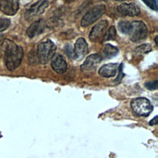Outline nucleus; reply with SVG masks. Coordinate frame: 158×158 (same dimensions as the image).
Listing matches in <instances>:
<instances>
[{
    "instance_id": "f257e3e1",
    "label": "nucleus",
    "mask_w": 158,
    "mask_h": 158,
    "mask_svg": "<svg viewBox=\"0 0 158 158\" xmlns=\"http://www.w3.org/2000/svg\"><path fill=\"white\" fill-rule=\"evenodd\" d=\"M2 49L4 53V61L7 69L12 71L21 63L23 56L22 47L17 45L14 41L6 39L2 43Z\"/></svg>"
},
{
    "instance_id": "f03ea898",
    "label": "nucleus",
    "mask_w": 158,
    "mask_h": 158,
    "mask_svg": "<svg viewBox=\"0 0 158 158\" xmlns=\"http://www.w3.org/2000/svg\"><path fill=\"white\" fill-rule=\"evenodd\" d=\"M56 49V44L50 40L40 43L37 48L39 62L43 65L48 63L54 56Z\"/></svg>"
},
{
    "instance_id": "7ed1b4c3",
    "label": "nucleus",
    "mask_w": 158,
    "mask_h": 158,
    "mask_svg": "<svg viewBox=\"0 0 158 158\" xmlns=\"http://www.w3.org/2000/svg\"><path fill=\"white\" fill-rule=\"evenodd\" d=\"M131 107L133 112L139 116L146 117L153 110L151 102L145 98H137L131 101Z\"/></svg>"
},
{
    "instance_id": "20e7f679",
    "label": "nucleus",
    "mask_w": 158,
    "mask_h": 158,
    "mask_svg": "<svg viewBox=\"0 0 158 158\" xmlns=\"http://www.w3.org/2000/svg\"><path fill=\"white\" fill-rule=\"evenodd\" d=\"M130 30L128 33L131 41L139 42L145 39L148 35V28L142 21L136 20L130 23Z\"/></svg>"
},
{
    "instance_id": "39448f33",
    "label": "nucleus",
    "mask_w": 158,
    "mask_h": 158,
    "mask_svg": "<svg viewBox=\"0 0 158 158\" xmlns=\"http://www.w3.org/2000/svg\"><path fill=\"white\" fill-rule=\"evenodd\" d=\"M106 6L104 4H98L89 10L83 17L81 25L83 27H88L99 19L105 12Z\"/></svg>"
},
{
    "instance_id": "423d86ee",
    "label": "nucleus",
    "mask_w": 158,
    "mask_h": 158,
    "mask_svg": "<svg viewBox=\"0 0 158 158\" xmlns=\"http://www.w3.org/2000/svg\"><path fill=\"white\" fill-rule=\"evenodd\" d=\"M49 2L46 1H37L32 4L30 7L26 11L25 18L27 20L30 21L33 19L36 16L43 14L46 8L48 6Z\"/></svg>"
},
{
    "instance_id": "0eeeda50",
    "label": "nucleus",
    "mask_w": 158,
    "mask_h": 158,
    "mask_svg": "<svg viewBox=\"0 0 158 158\" xmlns=\"http://www.w3.org/2000/svg\"><path fill=\"white\" fill-rule=\"evenodd\" d=\"M73 51V58L78 60L83 59L89 52L88 45L85 39L82 37L78 38L75 43Z\"/></svg>"
},
{
    "instance_id": "6e6552de",
    "label": "nucleus",
    "mask_w": 158,
    "mask_h": 158,
    "mask_svg": "<svg viewBox=\"0 0 158 158\" xmlns=\"http://www.w3.org/2000/svg\"><path fill=\"white\" fill-rule=\"evenodd\" d=\"M117 10L118 13L123 15L137 16L140 14L139 7L134 2L122 3L118 6Z\"/></svg>"
},
{
    "instance_id": "1a4fd4ad",
    "label": "nucleus",
    "mask_w": 158,
    "mask_h": 158,
    "mask_svg": "<svg viewBox=\"0 0 158 158\" xmlns=\"http://www.w3.org/2000/svg\"><path fill=\"white\" fill-rule=\"evenodd\" d=\"M107 25L108 22L106 19L99 21L94 25L89 33V38L90 41L92 42L97 41L102 35Z\"/></svg>"
},
{
    "instance_id": "9d476101",
    "label": "nucleus",
    "mask_w": 158,
    "mask_h": 158,
    "mask_svg": "<svg viewBox=\"0 0 158 158\" xmlns=\"http://www.w3.org/2000/svg\"><path fill=\"white\" fill-rule=\"evenodd\" d=\"M102 57L99 54H92L88 56L80 66L82 71H89L94 69L102 61Z\"/></svg>"
},
{
    "instance_id": "9b49d317",
    "label": "nucleus",
    "mask_w": 158,
    "mask_h": 158,
    "mask_svg": "<svg viewBox=\"0 0 158 158\" xmlns=\"http://www.w3.org/2000/svg\"><path fill=\"white\" fill-rule=\"evenodd\" d=\"M46 27L45 22L43 19H39L33 22L27 30V35L30 38H33L35 36L42 33Z\"/></svg>"
},
{
    "instance_id": "f8f14e48",
    "label": "nucleus",
    "mask_w": 158,
    "mask_h": 158,
    "mask_svg": "<svg viewBox=\"0 0 158 158\" xmlns=\"http://www.w3.org/2000/svg\"><path fill=\"white\" fill-rule=\"evenodd\" d=\"M51 60V67L56 73L62 74L65 72L67 68V64L62 55L55 54Z\"/></svg>"
},
{
    "instance_id": "ddd939ff",
    "label": "nucleus",
    "mask_w": 158,
    "mask_h": 158,
    "mask_svg": "<svg viewBox=\"0 0 158 158\" xmlns=\"http://www.w3.org/2000/svg\"><path fill=\"white\" fill-rule=\"evenodd\" d=\"M19 4L17 1L7 0L0 1V9L8 15H13L17 12Z\"/></svg>"
},
{
    "instance_id": "4468645a",
    "label": "nucleus",
    "mask_w": 158,
    "mask_h": 158,
    "mask_svg": "<svg viewBox=\"0 0 158 158\" xmlns=\"http://www.w3.org/2000/svg\"><path fill=\"white\" fill-rule=\"evenodd\" d=\"M118 65L117 63H109L102 65L99 70L98 73L101 77L110 78L114 77L117 73Z\"/></svg>"
},
{
    "instance_id": "2eb2a0df",
    "label": "nucleus",
    "mask_w": 158,
    "mask_h": 158,
    "mask_svg": "<svg viewBox=\"0 0 158 158\" xmlns=\"http://www.w3.org/2000/svg\"><path fill=\"white\" fill-rule=\"evenodd\" d=\"M118 52V49L115 47L112 46L111 44H106L104 48L103 53L107 57H112L117 54Z\"/></svg>"
},
{
    "instance_id": "dca6fc26",
    "label": "nucleus",
    "mask_w": 158,
    "mask_h": 158,
    "mask_svg": "<svg viewBox=\"0 0 158 158\" xmlns=\"http://www.w3.org/2000/svg\"><path fill=\"white\" fill-rule=\"evenodd\" d=\"M116 38V30L114 26H111L104 35L102 42L114 40Z\"/></svg>"
},
{
    "instance_id": "f3484780",
    "label": "nucleus",
    "mask_w": 158,
    "mask_h": 158,
    "mask_svg": "<svg viewBox=\"0 0 158 158\" xmlns=\"http://www.w3.org/2000/svg\"><path fill=\"white\" fill-rule=\"evenodd\" d=\"M152 50V46L150 44L146 43L137 46L134 51L137 54H146Z\"/></svg>"
},
{
    "instance_id": "a211bd4d",
    "label": "nucleus",
    "mask_w": 158,
    "mask_h": 158,
    "mask_svg": "<svg viewBox=\"0 0 158 158\" xmlns=\"http://www.w3.org/2000/svg\"><path fill=\"white\" fill-rule=\"evenodd\" d=\"M130 23L127 21H122L118 23V30L124 34H128L130 30Z\"/></svg>"
},
{
    "instance_id": "6ab92c4d",
    "label": "nucleus",
    "mask_w": 158,
    "mask_h": 158,
    "mask_svg": "<svg viewBox=\"0 0 158 158\" xmlns=\"http://www.w3.org/2000/svg\"><path fill=\"white\" fill-rule=\"evenodd\" d=\"M10 24V22L7 19L0 18V31H2L6 30Z\"/></svg>"
},
{
    "instance_id": "aec40b11",
    "label": "nucleus",
    "mask_w": 158,
    "mask_h": 158,
    "mask_svg": "<svg viewBox=\"0 0 158 158\" xmlns=\"http://www.w3.org/2000/svg\"><path fill=\"white\" fill-rule=\"evenodd\" d=\"M123 67V65L122 63L120 64V65L118 66V77L115 78V81H114V82H115L116 84H119V83H120V81H121V80H122L123 77L125 75L124 73H123V71H122Z\"/></svg>"
},
{
    "instance_id": "412c9836",
    "label": "nucleus",
    "mask_w": 158,
    "mask_h": 158,
    "mask_svg": "<svg viewBox=\"0 0 158 158\" xmlns=\"http://www.w3.org/2000/svg\"><path fill=\"white\" fill-rule=\"evenodd\" d=\"M145 86L149 90H155L157 88V81L155 80L148 82L145 84Z\"/></svg>"
},
{
    "instance_id": "4be33fe9",
    "label": "nucleus",
    "mask_w": 158,
    "mask_h": 158,
    "mask_svg": "<svg viewBox=\"0 0 158 158\" xmlns=\"http://www.w3.org/2000/svg\"><path fill=\"white\" fill-rule=\"evenodd\" d=\"M144 2L149 6L151 9L157 10V1H144Z\"/></svg>"
},
{
    "instance_id": "5701e85b",
    "label": "nucleus",
    "mask_w": 158,
    "mask_h": 158,
    "mask_svg": "<svg viewBox=\"0 0 158 158\" xmlns=\"http://www.w3.org/2000/svg\"><path fill=\"white\" fill-rule=\"evenodd\" d=\"M71 46H66L65 48V53L67 54V55L69 56V57H73V51L71 50Z\"/></svg>"
},
{
    "instance_id": "b1692460",
    "label": "nucleus",
    "mask_w": 158,
    "mask_h": 158,
    "mask_svg": "<svg viewBox=\"0 0 158 158\" xmlns=\"http://www.w3.org/2000/svg\"><path fill=\"white\" fill-rule=\"evenodd\" d=\"M157 123V116L156 115L151 120H150L149 125H156Z\"/></svg>"
},
{
    "instance_id": "393cba45",
    "label": "nucleus",
    "mask_w": 158,
    "mask_h": 158,
    "mask_svg": "<svg viewBox=\"0 0 158 158\" xmlns=\"http://www.w3.org/2000/svg\"><path fill=\"white\" fill-rule=\"evenodd\" d=\"M157 36H156V38H155V39H154V41H155V42H156V46H157Z\"/></svg>"
}]
</instances>
